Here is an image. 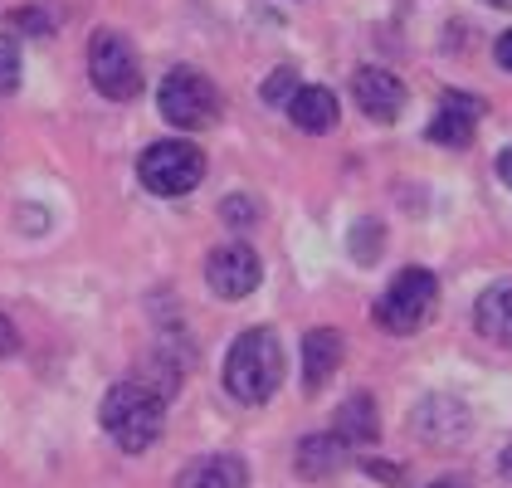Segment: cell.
<instances>
[{
	"instance_id": "obj_1",
	"label": "cell",
	"mask_w": 512,
	"mask_h": 488,
	"mask_svg": "<svg viewBox=\"0 0 512 488\" xmlns=\"http://www.w3.org/2000/svg\"><path fill=\"white\" fill-rule=\"evenodd\" d=\"M283 381V347L269 327L239 332L230 357H225V391L244 406H264Z\"/></svg>"
},
{
	"instance_id": "obj_2",
	"label": "cell",
	"mask_w": 512,
	"mask_h": 488,
	"mask_svg": "<svg viewBox=\"0 0 512 488\" xmlns=\"http://www.w3.org/2000/svg\"><path fill=\"white\" fill-rule=\"evenodd\" d=\"M98 415H103V430H108L127 454H142V449H152L161 440L166 401L132 376V381H118V386L103 396V410H98Z\"/></svg>"
},
{
	"instance_id": "obj_3",
	"label": "cell",
	"mask_w": 512,
	"mask_h": 488,
	"mask_svg": "<svg viewBox=\"0 0 512 488\" xmlns=\"http://www.w3.org/2000/svg\"><path fill=\"white\" fill-rule=\"evenodd\" d=\"M88 79L113 103H127V98L142 93V59H137V49H132V40L122 30H93V40H88Z\"/></svg>"
},
{
	"instance_id": "obj_4",
	"label": "cell",
	"mask_w": 512,
	"mask_h": 488,
	"mask_svg": "<svg viewBox=\"0 0 512 488\" xmlns=\"http://www.w3.org/2000/svg\"><path fill=\"white\" fill-rule=\"evenodd\" d=\"M434 303H439V279H434L430 269H400L391 279V288L381 293V303H376V323L386 327V332H420V327L434 318Z\"/></svg>"
},
{
	"instance_id": "obj_5",
	"label": "cell",
	"mask_w": 512,
	"mask_h": 488,
	"mask_svg": "<svg viewBox=\"0 0 512 488\" xmlns=\"http://www.w3.org/2000/svg\"><path fill=\"white\" fill-rule=\"evenodd\" d=\"M157 108L161 118L181 132H200L220 118V88L205 79L200 69H171L157 88Z\"/></svg>"
},
{
	"instance_id": "obj_6",
	"label": "cell",
	"mask_w": 512,
	"mask_h": 488,
	"mask_svg": "<svg viewBox=\"0 0 512 488\" xmlns=\"http://www.w3.org/2000/svg\"><path fill=\"white\" fill-rule=\"evenodd\" d=\"M137 176H142V186H147L152 196H186V191H196L200 176H205V152L191 147V142L166 137V142H152V147L142 152Z\"/></svg>"
},
{
	"instance_id": "obj_7",
	"label": "cell",
	"mask_w": 512,
	"mask_h": 488,
	"mask_svg": "<svg viewBox=\"0 0 512 488\" xmlns=\"http://www.w3.org/2000/svg\"><path fill=\"white\" fill-rule=\"evenodd\" d=\"M259 279H264V264H259V254L249 244H220L205 259V284L215 288L220 298H249L259 288Z\"/></svg>"
},
{
	"instance_id": "obj_8",
	"label": "cell",
	"mask_w": 512,
	"mask_h": 488,
	"mask_svg": "<svg viewBox=\"0 0 512 488\" xmlns=\"http://www.w3.org/2000/svg\"><path fill=\"white\" fill-rule=\"evenodd\" d=\"M352 98L371 122H395L405 108V83L395 79L391 69H356Z\"/></svg>"
},
{
	"instance_id": "obj_9",
	"label": "cell",
	"mask_w": 512,
	"mask_h": 488,
	"mask_svg": "<svg viewBox=\"0 0 512 488\" xmlns=\"http://www.w3.org/2000/svg\"><path fill=\"white\" fill-rule=\"evenodd\" d=\"M478 118H483V98L449 88V93L439 98V118L430 122V142H439V147H469L473 122Z\"/></svg>"
},
{
	"instance_id": "obj_10",
	"label": "cell",
	"mask_w": 512,
	"mask_h": 488,
	"mask_svg": "<svg viewBox=\"0 0 512 488\" xmlns=\"http://www.w3.org/2000/svg\"><path fill=\"white\" fill-rule=\"evenodd\" d=\"M415 435L430 440V445H454V440L469 435V410L454 396H425L415 406Z\"/></svg>"
},
{
	"instance_id": "obj_11",
	"label": "cell",
	"mask_w": 512,
	"mask_h": 488,
	"mask_svg": "<svg viewBox=\"0 0 512 488\" xmlns=\"http://www.w3.org/2000/svg\"><path fill=\"white\" fill-rule=\"evenodd\" d=\"M342 352H347V337L337 327H313L303 337V391L308 396H317L332 381V371L342 366Z\"/></svg>"
},
{
	"instance_id": "obj_12",
	"label": "cell",
	"mask_w": 512,
	"mask_h": 488,
	"mask_svg": "<svg viewBox=\"0 0 512 488\" xmlns=\"http://www.w3.org/2000/svg\"><path fill=\"white\" fill-rule=\"evenodd\" d=\"M176 488H249V464L239 454H205L176 474Z\"/></svg>"
},
{
	"instance_id": "obj_13",
	"label": "cell",
	"mask_w": 512,
	"mask_h": 488,
	"mask_svg": "<svg viewBox=\"0 0 512 488\" xmlns=\"http://www.w3.org/2000/svg\"><path fill=\"white\" fill-rule=\"evenodd\" d=\"M473 327L488 337V342H503L512 347V279H498L478 293L473 303Z\"/></svg>"
},
{
	"instance_id": "obj_14",
	"label": "cell",
	"mask_w": 512,
	"mask_h": 488,
	"mask_svg": "<svg viewBox=\"0 0 512 488\" xmlns=\"http://www.w3.org/2000/svg\"><path fill=\"white\" fill-rule=\"evenodd\" d=\"M337 93L332 88H322V83H313V88H298L293 98H288V118H293V127H303V132H332L337 127Z\"/></svg>"
},
{
	"instance_id": "obj_15",
	"label": "cell",
	"mask_w": 512,
	"mask_h": 488,
	"mask_svg": "<svg viewBox=\"0 0 512 488\" xmlns=\"http://www.w3.org/2000/svg\"><path fill=\"white\" fill-rule=\"evenodd\" d=\"M342 464H347V445H342L337 435H308V440L298 445V459H293L298 479H313V484L342 474Z\"/></svg>"
},
{
	"instance_id": "obj_16",
	"label": "cell",
	"mask_w": 512,
	"mask_h": 488,
	"mask_svg": "<svg viewBox=\"0 0 512 488\" xmlns=\"http://www.w3.org/2000/svg\"><path fill=\"white\" fill-rule=\"evenodd\" d=\"M342 445H371L376 435H381V415H376V401L361 391L352 401H342L337 406V430H332Z\"/></svg>"
},
{
	"instance_id": "obj_17",
	"label": "cell",
	"mask_w": 512,
	"mask_h": 488,
	"mask_svg": "<svg viewBox=\"0 0 512 488\" xmlns=\"http://www.w3.org/2000/svg\"><path fill=\"white\" fill-rule=\"evenodd\" d=\"M381 249H386V230L376 225V220H356L352 225V259L361 269H371L376 259H381Z\"/></svg>"
},
{
	"instance_id": "obj_18",
	"label": "cell",
	"mask_w": 512,
	"mask_h": 488,
	"mask_svg": "<svg viewBox=\"0 0 512 488\" xmlns=\"http://www.w3.org/2000/svg\"><path fill=\"white\" fill-rule=\"evenodd\" d=\"M298 88H303V83H298V69H293V64H278L274 74L259 83V98H264L269 108H288V98H293Z\"/></svg>"
},
{
	"instance_id": "obj_19",
	"label": "cell",
	"mask_w": 512,
	"mask_h": 488,
	"mask_svg": "<svg viewBox=\"0 0 512 488\" xmlns=\"http://www.w3.org/2000/svg\"><path fill=\"white\" fill-rule=\"evenodd\" d=\"M220 220L235 225V230H249V225L259 220V205L249 201V196H225V201H220Z\"/></svg>"
},
{
	"instance_id": "obj_20",
	"label": "cell",
	"mask_w": 512,
	"mask_h": 488,
	"mask_svg": "<svg viewBox=\"0 0 512 488\" xmlns=\"http://www.w3.org/2000/svg\"><path fill=\"white\" fill-rule=\"evenodd\" d=\"M20 88V44L10 35H0V93Z\"/></svg>"
},
{
	"instance_id": "obj_21",
	"label": "cell",
	"mask_w": 512,
	"mask_h": 488,
	"mask_svg": "<svg viewBox=\"0 0 512 488\" xmlns=\"http://www.w3.org/2000/svg\"><path fill=\"white\" fill-rule=\"evenodd\" d=\"M10 20H15L25 35H49V15H44V10H35V5H20Z\"/></svg>"
},
{
	"instance_id": "obj_22",
	"label": "cell",
	"mask_w": 512,
	"mask_h": 488,
	"mask_svg": "<svg viewBox=\"0 0 512 488\" xmlns=\"http://www.w3.org/2000/svg\"><path fill=\"white\" fill-rule=\"evenodd\" d=\"M361 469H366L371 479H381V484H400V479H405V474H400L395 464H386V459H366Z\"/></svg>"
},
{
	"instance_id": "obj_23",
	"label": "cell",
	"mask_w": 512,
	"mask_h": 488,
	"mask_svg": "<svg viewBox=\"0 0 512 488\" xmlns=\"http://www.w3.org/2000/svg\"><path fill=\"white\" fill-rule=\"evenodd\" d=\"M15 347H20V332H15V323L0 313V357H10Z\"/></svg>"
},
{
	"instance_id": "obj_24",
	"label": "cell",
	"mask_w": 512,
	"mask_h": 488,
	"mask_svg": "<svg viewBox=\"0 0 512 488\" xmlns=\"http://www.w3.org/2000/svg\"><path fill=\"white\" fill-rule=\"evenodd\" d=\"M493 54H498V69H508V74H512V30H503V35H498Z\"/></svg>"
},
{
	"instance_id": "obj_25",
	"label": "cell",
	"mask_w": 512,
	"mask_h": 488,
	"mask_svg": "<svg viewBox=\"0 0 512 488\" xmlns=\"http://www.w3.org/2000/svg\"><path fill=\"white\" fill-rule=\"evenodd\" d=\"M498 176H503V186H512V147L498 152Z\"/></svg>"
},
{
	"instance_id": "obj_26",
	"label": "cell",
	"mask_w": 512,
	"mask_h": 488,
	"mask_svg": "<svg viewBox=\"0 0 512 488\" xmlns=\"http://www.w3.org/2000/svg\"><path fill=\"white\" fill-rule=\"evenodd\" d=\"M498 474H503V479H508V484H512V445L503 449V459H498Z\"/></svg>"
},
{
	"instance_id": "obj_27",
	"label": "cell",
	"mask_w": 512,
	"mask_h": 488,
	"mask_svg": "<svg viewBox=\"0 0 512 488\" xmlns=\"http://www.w3.org/2000/svg\"><path fill=\"white\" fill-rule=\"evenodd\" d=\"M430 488H469V484H459V479H439V484H430Z\"/></svg>"
},
{
	"instance_id": "obj_28",
	"label": "cell",
	"mask_w": 512,
	"mask_h": 488,
	"mask_svg": "<svg viewBox=\"0 0 512 488\" xmlns=\"http://www.w3.org/2000/svg\"><path fill=\"white\" fill-rule=\"evenodd\" d=\"M488 5H503V10H512V0H488Z\"/></svg>"
}]
</instances>
